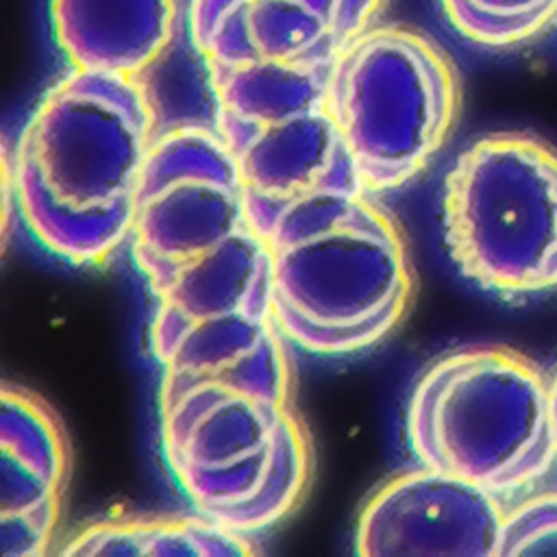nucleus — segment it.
I'll return each instance as SVG.
<instances>
[{"instance_id": "nucleus-1", "label": "nucleus", "mask_w": 557, "mask_h": 557, "mask_svg": "<svg viewBox=\"0 0 557 557\" xmlns=\"http://www.w3.org/2000/svg\"><path fill=\"white\" fill-rule=\"evenodd\" d=\"M131 255L157 300L150 346L274 318L270 255L218 128L157 135L135 191Z\"/></svg>"}, {"instance_id": "nucleus-2", "label": "nucleus", "mask_w": 557, "mask_h": 557, "mask_svg": "<svg viewBox=\"0 0 557 557\" xmlns=\"http://www.w3.org/2000/svg\"><path fill=\"white\" fill-rule=\"evenodd\" d=\"M154 126L141 76L70 67L52 83L11 154L15 207L35 239L74 265L107 263L131 239Z\"/></svg>"}, {"instance_id": "nucleus-3", "label": "nucleus", "mask_w": 557, "mask_h": 557, "mask_svg": "<svg viewBox=\"0 0 557 557\" xmlns=\"http://www.w3.org/2000/svg\"><path fill=\"white\" fill-rule=\"evenodd\" d=\"M292 379L287 350L211 372H161L165 463L194 507L233 531L281 522L307 490L313 450L289 403Z\"/></svg>"}, {"instance_id": "nucleus-4", "label": "nucleus", "mask_w": 557, "mask_h": 557, "mask_svg": "<svg viewBox=\"0 0 557 557\" xmlns=\"http://www.w3.org/2000/svg\"><path fill=\"white\" fill-rule=\"evenodd\" d=\"M272 313L309 352L379 344L405 315L413 272L398 222L366 189H326L283 207L261 231Z\"/></svg>"}, {"instance_id": "nucleus-5", "label": "nucleus", "mask_w": 557, "mask_h": 557, "mask_svg": "<svg viewBox=\"0 0 557 557\" xmlns=\"http://www.w3.org/2000/svg\"><path fill=\"white\" fill-rule=\"evenodd\" d=\"M407 440L422 466L494 494L529 485L557 455L550 383L513 348H457L413 385Z\"/></svg>"}, {"instance_id": "nucleus-6", "label": "nucleus", "mask_w": 557, "mask_h": 557, "mask_svg": "<svg viewBox=\"0 0 557 557\" xmlns=\"http://www.w3.org/2000/svg\"><path fill=\"white\" fill-rule=\"evenodd\" d=\"M461 85L448 52L426 33L374 24L333 61L326 107L368 194L403 187L448 141Z\"/></svg>"}, {"instance_id": "nucleus-7", "label": "nucleus", "mask_w": 557, "mask_h": 557, "mask_svg": "<svg viewBox=\"0 0 557 557\" xmlns=\"http://www.w3.org/2000/svg\"><path fill=\"white\" fill-rule=\"evenodd\" d=\"M442 226L457 270L503 298L557 287V148L490 133L463 148L444 178Z\"/></svg>"}, {"instance_id": "nucleus-8", "label": "nucleus", "mask_w": 557, "mask_h": 557, "mask_svg": "<svg viewBox=\"0 0 557 557\" xmlns=\"http://www.w3.org/2000/svg\"><path fill=\"white\" fill-rule=\"evenodd\" d=\"M329 72H209L215 128L235 157L257 231L309 194L363 189L326 107Z\"/></svg>"}, {"instance_id": "nucleus-9", "label": "nucleus", "mask_w": 557, "mask_h": 557, "mask_svg": "<svg viewBox=\"0 0 557 557\" xmlns=\"http://www.w3.org/2000/svg\"><path fill=\"white\" fill-rule=\"evenodd\" d=\"M387 0H189V37L207 72L329 70Z\"/></svg>"}, {"instance_id": "nucleus-10", "label": "nucleus", "mask_w": 557, "mask_h": 557, "mask_svg": "<svg viewBox=\"0 0 557 557\" xmlns=\"http://www.w3.org/2000/svg\"><path fill=\"white\" fill-rule=\"evenodd\" d=\"M503 520L494 492L420 463L366 500L355 550L366 557H496Z\"/></svg>"}, {"instance_id": "nucleus-11", "label": "nucleus", "mask_w": 557, "mask_h": 557, "mask_svg": "<svg viewBox=\"0 0 557 557\" xmlns=\"http://www.w3.org/2000/svg\"><path fill=\"white\" fill-rule=\"evenodd\" d=\"M70 446L52 407L4 383L0 409V540L7 557H39L61 520Z\"/></svg>"}, {"instance_id": "nucleus-12", "label": "nucleus", "mask_w": 557, "mask_h": 557, "mask_svg": "<svg viewBox=\"0 0 557 557\" xmlns=\"http://www.w3.org/2000/svg\"><path fill=\"white\" fill-rule=\"evenodd\" d=\"M50 26L70 67L141 76L174 41L178 0H50Z\"/></svg>"}, {"instance_id": "nucleus-13", "label": "nucleus", "mask_w": 557, "mask_h": 557, "mask_svg": "<svg viewBox=\"0 0 557 557\" xmlns=\"http://www.w3.org/2000/svg\"><path fill=\"white\" fill-rule=\"evenodd\" d=\"M81 557H228L252 555V537L209 516H120L83 527L61 548Z\"/></svg>"}, {"instance_id": "nucleus-14", "label": "nucleus", "mask_w": 557, "mask_h": 557, "mask_svg": "<svg viewBox=\"0 0 557 557\" xmlns=\"http://www.w3.org/2000/svg\"><path fill=\"white\" fill-rule=\"evenodd\" d=\"M450 26L472 44L511 48L544 33L557 0H440Z\"/></svg>"}, {"instance_id": "nucleus-15", "label": "nucleus", "mask_w": 557, "mask_h": 557, "mask_svg": "<svg viewBox=\"0 0 557 557\" xmlns=\"http://www.w3.org/2000/svg\"><path fill=\"white\" fill-rule=\"evenodd\" d=\"M557 555V492L535 494L505 511L496 557Z\"/></svg>"}, {"instance_id": "nucleus-16", "label": "nucleus", "mask_w": 557, "mask_h": 557, "mask_svg": "<svg viewBox=\"0 0 557 557\" xmlns=\"http://www.w3.org/2000/svg\"><path fill=\"white\" fill-rule=\"evenodd\" d=\"M550 422H553V437L557 448V374L550 381Z\"/></svg>"}]
</instances>
